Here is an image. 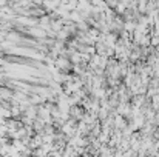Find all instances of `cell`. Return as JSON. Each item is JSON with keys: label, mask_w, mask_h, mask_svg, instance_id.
Wrapping results in <instances>:
<instances>
[{"label": "cell", "mask_w": 159, "mask_h": 157, "mask_svg": "<svg viewBox=\"0 0 159 157\" xmlns=\"http://www.w3.org/2000/svg\"><path fill=\"white\" fill-rule=\"evenodd\" d=\"M125 9H127V5L122 3V2H117V5L114 6V12H116L117 15H122V14L125 12Z\"/></svg>", "instance_id": "obj_2"}, {"label": "cell", "mask_w": 159, "mask_h": 157, "mask_svg": "<svg viewBox=\"0 0 159 157\" xmlns=\"http://www.w3.org/2000/svg\"><path fill=\"white\" fill-rule=\"evenodd\" d=\"M56 66H57V69H59V71H68V69L71 68V63H70V60H68V59L60 57V59H57V60H56Z\"/></svg>", "instance_id": "obj_1"}]
</instances>
